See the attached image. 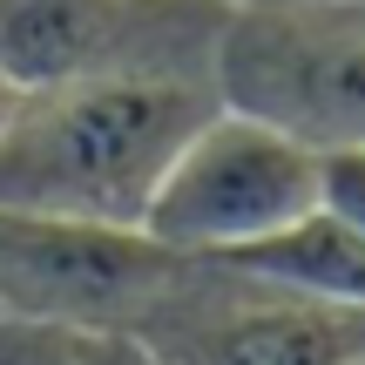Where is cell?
I'll use <instances>...</instances> for the list:
<instances>
[{
    "label": "cell",
    "instance_id": "obj_6",
    "mask_svg": "<svg viewBox=\"0 0 365 365\" xmlns=\"http://www.w3.org/2000/svg\"><path fill=\"white\" fill-rule=\"evenodd\" d=\"M230 0H0V68L54 88L108 61H210Z\"/></svg>",
    "mask_w": 365,
    "mask_h": 365
},
{
    "label": "cell",
    "instance_id": "obj_8",
    "mask_svg": "<svg viewBox=\"0 0 365 365\" xmlns=\"http://www.w3.org/2000/svg\"><path fill=\"white\" fill-rule=\"evenodd\" d=\"M0 365H81L75 359V331L48 325V318L0 312Z\"/></svg>",
    "mask_w": 365,
    "mask_h": 365
},
{
    "label": "cell",
    "instance_id": "obj_2",
    "mask_svg": "<svg viewBox=\"0 0 365 365\" xmlns=\"http://www.w3.org/2000/svg\"><path fill=\"white\" fill-rule=\"evenodd\" d=\"M318 203H325V149L223 102L163 170L143 230L190 257H237L312 217Z\"/></svg>",
    "mask_w": 365,
    "mask_h": 365
},
{
    "label": "cell",
    "instance_id": "obj_1",
    "mask_svg": "<svg viewBox=\"0 0 365 365\" xmlns=\"http://www.w3.org/2000/svg\"><path fill=\"white\" fill-rule=\"evenodd\" d=\"M217 108L210 61H108L27 88L0 129V210L143 223L163 170Z\"/></svg>",
    "mask_w": 365,
    "mask_h": 365
},
{
    "label": "cell",
    "instance_id": "obj_12",
    "mask_svg": "<svg viewBox=\"0 0 365 365\" xmlns=\"http://www.w3.org/2000/svg\"><path fill=\"white\" fill-rule=\"evenodd\" d=\"M257 7H352V0H257Z\"/></svg>",
    "mask_w": 365,
    "mask_h": 365
},
{
    "label": "cell",
    "instance_id": "obj_14",
    "mask_svg": "<svg viewBox=\"0 0 365 365\" xmlns=\"http://www.w3.org/2000/svg\"><path fill=\"white\" fill-rule=\"evenodd\" d=\"M352 365H365V359H352Z\"/></svg>",
    "mask_w": 365,
    "mask_h": 365
},
{
    "label": "cell",
    "instance_id": "obj_9",
    "mask_svg": "<svg viewBox=\"0 0 365 365\" xmlns=\"http://www.w3.org/2000/svg\"><path fill=\"white\" fill-rule=\"evenodd\" d=\"M325 210L345 217L352 230H365V143L325 149Z\"/></svg>",
    "mask_w": 365,
    "mask_h": 365
},
{
    "label": "cell",
    "instance_id": "obj_7",
    "mask_svg": "<svg viewBox=\"0 0 365 365\" xmlns=\"http://www.w3.org/2000/svg\"><path fill=\"white\" fill-rule=\"evenodd\" d=\"M237 271L250 277H271V284H291V291H312V298H331V304H352L365 312V230H352L345 217H331L325 203L312 217H298L291 230L264 237V244L237 250Z\"/></svg>",
    "mask_w": 365,
    "mask_h": 365
},
{
    "label": "cell",
    "instance_id": "obj_4",
    "mask_svg": "<svg viewBox=\"0 0 365 365\" xmlns=\"http://www.w3.org/2000/svg\"><path fill=\"white\" fill-rule=\"evenodd\" d=\"M196 271L190 250H170L143 223L81 217H14L0 210V312L88 331L149 318Z\"/></svg>",
    "mask_w": 365,
    "mask_h": 365
},
{
    "label": "cell",
    "instance_id": "obj_10",
    "mask_svg": "<svg viewBox=\"0 0 365 365\" xmlns=\"http://www.w3.org/2000/svg\"><path fill=\"white\" fill-rule=\"evenodd\" d=\"M75 359H81V365H170V359H156L135 331H122V325H88V331H75Z\"/></svg>",
    "mask_w": 365,
    "mask_h": 365
},
{
    "label": "cell",
    "instance_id": "obj_11",
    "mask_svg": "<svg viewBox=\"0 0 365 365\" xmlns=\"http://www.w3.org/2000/svg\"><path fill=\"white\" fill-rule=\"evenodd\" d=\"M21 95H27V88H14V75L0 68V129L14 122V108H21Z\"/></svg>",
    "mask_w": 365,
    "mask_h": 365
},
{
    "label": "cell",
    "instance_id": "obj_5",
    "mask_svg": "<svg viewBox=\"0 0 365 365\" xmlns=\"http://www.w3.org/2000/svg\"><path fill=\"white\" fill-rule=\"evenodd\" d=\"M129 331L170 365H352L365 359V312L250 277L223 257H196V271Z\"/></svg>",
    "mask_w": 365,
    "mask_h": 365
},
{
    "label": "cell",
    "instance_id": "obj_13",
    "mask_svg": "<svg viewBox=\"0 0 365 365\" xmlns=\"http://www.w3.org/2000/svg\"><path fill=\"white\" fill-rule=\"evenodd\" d=\"M352 7H359V14H365V0H352Z\"/></svg>",
    "mask_w": 365,
    "mask_h": 365
},
{
    "label": "cell",
    "instance_id": "obj_3",
    "mask_svg": "<svg viewBox=\"0 0 365 365\" xmlns=\"http://www.w3.org/2000/svg\"><path fill=\"white\" fill-rule=\"evenodd\" d=\"M217 95L312 149L365 143V14L230 0L217 34Z\"/></svg>",
    "mask_w": 365,
    "mask_h": 365
}]
</instances>
